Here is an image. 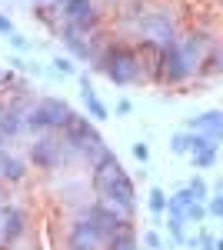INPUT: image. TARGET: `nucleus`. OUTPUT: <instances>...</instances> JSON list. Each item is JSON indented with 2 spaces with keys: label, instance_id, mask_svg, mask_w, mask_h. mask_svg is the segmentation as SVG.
Instances as JSON below:
<instances>
[{
  "label": "nucleus",
  "instance_id": "obj_24",
  "mask_svg": "<svg viewBox=\"0 0 223 250\" xmlns=\"http://www.w3.org/2000/svg\"><path fill=\"white\" fill-rule=\"evenodd\" d=\"M203 207H206V217H220V213H223V197H220V193L206 197V200H203Z\"/></svg>",
  "mask_w": 223,
  "mask_h": 250
},
{
  "label": "nucleus",
  "instance_id": "obj_17",
  "mask_svg": "<svg viewBox=\"0 0 223 250\" xmlns=\"http://www.w3.org/2000/svg\"><path fill=\"white\" fill-rule=\"evenodd\" d=\"M220 50H217V47H210V54H206V57H200V63H197V70H193V74H203V77H217V74H220Z\"/></svg>",
  "mask_w": 223,
  "mask_h": 250
},
{
  "label": "nucleus",
  "instance_id": "obj_10",
  "mask_svg": "<svg viewBox=\"0 0 223 250\" xmlns=\"http://www.w3.org/2000/svg\"><path fill=\"white\" fill-rule=\"evenodd\" d=\"M27 224H30V217L23 207L17 204H7V207H0V244H17L20 237L27 233Z\"/></svg>",
  "mask_w": 223,
  "mask_h": 250
},
{
  "label": "nucleus",
  "instance_id": "obj_9",
  "mask_svg": "<svg viewBox=\"0 0 223 250\" xmlns=\"http://www.w3.org/2000/svg\"><path fill=\"white\" fill-rule=\"evenodd\" d=\"M63 157H67V150H63V144H60L57 137H50V134L34 137V144H30V160L37 164V170H57V167L63 164Z\"/></svg>",
  "mask_w": 223,
  "mask_h": 250
},
{
  "label": "nucleus",
  "instance_id": "obj_32",
  "mask_svg": "<svg viewBox=\"0 0 223 250\" xmlns=\"http://www.w3.org/2000/svg\"><path fill=\"white\" fill-rule=\"evenodd\" d=\"M0 250H7V244H0Z\"/></svg>",
  "mask_w": 223,
  "mask_h": 250
},
{
  "label": "nucleus",
  "instance_id": "obj_7",
  "mask_svg": "<svg viewBox=\"0 0 223 250\" xmlns=\"http://www.w3.org/2000/svg\"><path fill=\"white\" fill-rule=\"evenodd\" d=\"M63 23H70L83 34H93V30H103V10H97L93 0H60V10H57Z\"/></svg>",
  "mask_w": 223,
  "mask_h": 250
},
{
  "label": "nucleus",
  "instance_id": "obj_20",
  "mask_svg": "<svg viewBox=\"0 0 223 250\" xmlns=\"http://www.w3.org/2000/svg\"><path fill=\"white\" fill-rule=\"evenodd\" d=\"M186 190L193 193V200H197V204H203L206 197H210V187H206V180L200 177V173H197V177H190V184H186Z\"/></svg>",
  "mask_w": 223,
  "mask_h": 250
},
{
  "label": "nucleus",
  "instance_id": "obj_3",
  "mask_svg": "<svg viewBox=\"0 0 223 250\" xmlns=\"http://www.w3.org/2000/svg\"><path fill=\"white\" fill-rule=\"evenodd\" d=\"M63 130V150H74V154H80V157H87V160H97V157L103 154L107 147H103V137L97 134V127H93V120L90 117H83V114H70V120L60 127Z\"/></svg>",
  "mask_w": 223,
  "mask_h": 250
},
{
  "label": "nucleus",
  "instance_id": "obj_19",
  "mask_svg": "<svg viewBox=\"0 0 223 250\" xmlns=\"http://www.w3.org/2000/svg\"><path fill=\"white\" fill-rule=\"evenodd\" d=\"M147 207H150V213H167V193L160 190V187H153V190L147 193Z\"/></svg>",
  "mask_w": 223,
  "mask_h": 250
},
{
  "label": "nucleus",
  "instance_id": "obj_23",
  "mask_svg": "<svg viewBox=\"0 0 223 250\" xmlns=\"http://www.w3.org/2000/svg\"><path fill=\"white\" fill-rule=\"evenodd\" d=\"M183 220H186V224H190V220H193V224H200V220H206V207L193 200V204H190V207L183 210Z\"/></svg>",
  "mask_w": 223,
  "mask_h": 250
},
{
  "label": "nucleus",
  "instance_id": "obj_26",
  "mask_svg": "<svg viewBox=\"0 0 223 250\" xmlns=\"http://www.w3.org/2000/svg\"><path fill=\"white\" fill-rule=\"evenodd\" d=\"M54 70H57V74H63V77L77 74V67H74V60H70V57H54Z\"/></svg>",
  "mask_w": 223,
  "mask_h": 250
},
{
  "label": "nucleus",
  "instance_id": "obj_6",
  "mask_svg": "<svg viewBox=\"0 0 223 250\" xmlns=\"http://www.w3.org/2000/svg\"><path fill=\"white\" fill-rule=\"evenodd\" d=\"M80 220H87V227H90L100 240H110L113 233H120L123 227H133L130 217H123L117 207L103 204V200H93L90 207H83V217H80Z\"/></svg>",
  "mask_w": 223,
  "mask_h": 250
},
{
  "label": "nucleus",
  "instance_id": "obj_5",
  "mask_svg": "<svg viewBox=\"0 0 223 250\" xmlns=\"http://www.w3.org/2000/svg\"><path fill=\"white\" fill-rule=\"evenodd\" d=\"M153 77L160 80V83H170V87L186 83V80L193 77V63L183 57V50H180L177 40H163V43H160V57H157Z\"/></svg>",
  "mask_w": 223,
  "mask_h": 250
},
{
  "label": "nucleus",
  "instance_id": "obj_27",
  "mask_svg": "<svg viewBox=\"0 0 223 250\" xmlns=\"http://www.w3.org/2000/svg\"><path fill=\"white\" fill-rule=\"evenodd\" d=\"M7 40H10L17 50H30V40L23 37V34H17V30H10V34H7Z\"/></svg>",
  "mask_w": 223,
  "mask_h": 250
},
{
  "label": "nucleus",
  "instance_id": "obj_4",
  "mask_svg": "<svg viewBox=\"0 0 223 250\" xmlns=\"http://www.w3.org/2000/svg\"><path fill=\"white\" fill-rule=\"evenodd\" d=\"M70 104L60 100V97H40L34 107L23 110V130L30 134H50V130H60L67 120H70Z\"/></svg>",
  "mask_w": 223,
  "mask_h": 250
},
{
  "label": "nucleus",
  "instance_id": "obj_22",
  "mask_svg": "<svg viewBox=\"0 0 223 250\" xmlns=\"http://www.w3.org/2000/svg\"><path fill=\"white\" fill-rule=\"evenodd\" d=\"M170 150L173 154H186L190 150V130H180V134L170 137Z\"/></svg>",
  "mask_w": 223,
  "mask_h": 250
},
{
  "label": "nucleus",
  "instance_id": "obj_1",
  "mask_svg": "<svg viewBox=\"0 0 223 250\" xmlns=\"http://www.w3.org/2000/svg\"><path fill=\"white\" fill-rule=\"evenodd\" d=\"M90 170H93L90 180H93L97 197H100L103 204L117 207L123 217H130V213L137 210V187H133L130 173L123 170L120 157L113 154V150H103V154L90 164Z\"/></svg>",
  "mask_w": 223,
  "mask_h": 250
},
{
  "label": "nucleus",
  "instance_id": "obj_18",
  "mask_svg": "<svg viewBox=\"0 0 223 250\" xmlns=\"http://www.w3.org/2000/svg\"><path fill=\"white\" fill-rule=\"evenodd\" d=\"M190 157H193V167L197 170H206V167L217 164V144L213 147H203V150H197V154H190Z\"/></svg>",
  "mask_w": 223,
  "mask_h": 250
},
{
  "label": "nucleus",
  "instance_id": "obj_31",
  "mask_svg": "<svg viewBox=\"0 0 223 250\" xmlns=\"http://www.w3.org/2000/svg\"><path fill=\"white\" fill-rule=\"evenodd\" d=\"M10 30H14L10 17H7V14H0V34H10Z\"/></svg>",
  "mask_w": 223,
  "mask_h": 250
},
{
  "label": "nucleus",
  "instance_id": "obj_13",
  "mask_svg": "<svg viewBox=\"0 0 223 250\" xmlns=\"http://www.w3.org/2000/svg\"><path fill=\"white\" fill-rule=\"evenodd\" d=\"M186 127L197 130V134H206L210 140H220L223 137V114L220 110H206V114H200V117H190Z\"/></svg>",
  "mask_w": 223,
  "mask_h": 250
},
{
  "label": "nucleus",
  "instance_id": "obj_14",
  "mask_svg": "<svg viewBox=\"0 0 223 250\" xmlns=\"http://www.w3.org/2000/svg\"><path fill=\"white\" fill-rule=\"evenodd\" d=\"M23 110L27 107H3L0 110V137L3 140H14L23 134Z\"/></svg>",
  "mask_w": 223,
  "mask_h": 250
},
{
  "label": "nucleus",
  "instance_id": "obj_11",
  "mask_svg": "<svg viewBox=\"0 0 223 250\" xmlns=\"http://www.w3.org/2000/svg\"><path fill=\"white\" fill-rule=\"evenodd\" d=\"M67 250H103V240L87 227V220L77 217L67 230Z\"/></svg>",
  "mask_w": 223,
  "mask_h": 250
},
{
  "label": "nucleus",
  "instance_id": "obj_29",
  "mask_svg": "<svg viewBox=\"0 0 223 250\" xmlns=\"http://www.w3.org/2000/svg\"><path fill=\"white\" fill-rule=\"evenodd\" d=\"M133 157H137L140 164H147V160H150V147L143 144V140H140V144H133Z\"/></svg>",
  "mask_w": 223,
  "mask_h": 250
},
{
  "label": "nucleus",
  "instance_id": "obj_12",
  "mask_svg": "<svg viewBox=\"0 0 223 250\" xmlns=\"http://www.w3.org/2000/svg\"><path fill=\"white\" fill-rule=\"evenodd\" d=\"M80 97H83V107H87V114H90L93 124H103L107 117H110V110H107V104L97 97V90H93V83L87 74H80Z\"/></svg>",
  "mask_w": 223,
  "mask_h": 250
},
{
  "label": "nucleus",
  "instance_id": "obj_15",
  "mask_svg": "<svg viewBox=\"0 0 223 250\" xmlns=\"http://www.w3.org/2000/svg\"><path fill=\"white\" fill-rule=\"evenodd\" d=\"M0 177L10 180V184H20V180L27 177V164L14 154H0Z\"/></svg>",
  "mask_w": 223,
  "mask_h": 250
},
{
  "label": "nucleus",
  "instance_id": "obj_28",
  "mask_svg": "<svg viewBox=\"0 0 223 250\" xmlns=\"http://www.w3.org/2000/svg\"><path fill=\"white\" fill-rule=\"evenodd\" d=\"M143 244H147V250H163V247H160V233H157V230L143 233Z\"/></svg>",
  "mask_w": 223,
  "mask_h": 250
},
{
  "label": "nucleus",
  "instance_id": "obj_21",
  "mask_svg": "<svg viewBox=\"0 0 223 250\" xmlns=\"http://www.w3.org/2000/svg\"><path fill=\"white\" fill-rule=\"evenodd\" d=\"M170 237H173V240H177V244H186V220L183 217H173V213H170Z\"/></svg>",
  "mask_w": 223,
  "mask_h": 250
},
{
  "label": "nucleus",
  "instance_id": "obj_16",
  "mask_svg": "<svg viewBox=\"0 0 223 250\" xmlns=\"http://www.w3.org/2000/svg\"><path fill=\"white\" fill-rule=\"evenodd\" d=\"M103 250H140L137 230H133V227H123L120 233H113L110 240H103Z\"/></svg>",
  "mask_w": 223,
  "mask_h": 250
},
{
  "label": "nucleus",
  "instance_id": "obj_30",
  "mask_svg": "<svg viewBox=\"0 0 223 250\" xmlns=\"http://www.w3.org/2000/svg\"><path fill=\"white\" fill-rule=\"evenodd\" d=\"M130 110H133V104L127 100V97H120V100H117V114H123V117H127Z\"/></svg>",
  "mask_w": 223,
  "mask_h": 250
},
{
  "label": "nucleus",
  "instance_id": "obj_2",
  "mask_svg": "<svg viewBox=\"0 0 223 250\" xmlns=\"http://www.w3.org/2000/svg\"><path fill=\"white\" fill-rule=\"evenodd\" d=\"M90 67L100 70L113 87H133V83H140L147 77L143 74V60H140V54L133 50L130 43H107Z\"/></svg>",
  "mask_w": 223,
  "mask_h": 250
},
{
  "label": "nucleus",
  "instance_id": "obj_25",
  "mask_svg": "<svg viewBox=\"0 0 223 250\" xmlns=\"http://www.w3.org/2000/svg\"><path fill=\"white\" fill-rule=\"evenodd\" d=\"M193 247H200V250H217V240H213V233L210 230H200L197 233V240H190Z\"/></svg>",
  "mask_w": 223,
  "mask_h": 250
},
{
  "label": "nucleus",
  "instance_id": "obj_8",
  "mask_svg": "<svg viewBox=\"0 0 223 250\" xmlns=\"http://www.w3.org/2000/svg\"><path fill=\"white\" fill-rule=\"evenodd\" d=\"M100 37H103V30H93V34H83V30H77V27H70V23H63L60 27V40H63V47L74 54L77 60H97V54H100Z\"/></svg>",
  "mask_w": 223,
  "mask_h": 250
}]
</instances>
